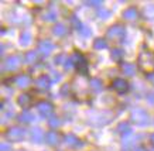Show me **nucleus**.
<instances>
[{"label":"nucleus","mask_w":154,"mask_h":151,"mask_svg":"<svg viewBox=\"0 0 154 151\" xmlns=\"http://www.w3.org/2000/svg\"><path fill=\"white\" fill-rule=\"evenodd\" d=\"M131 122L137 124V126H147L149 124V114L147 112H144L143 109H134V110H131Z\"/></svg>","instance_id":"nucleus-1"},{"label":"nucleus","mask_w":154,"mask_h":151,"mask_svg":"<svg viewBox=\"0 0 154 151\" xmlns=\"http://www.w3.org/2000/svg\"><path fill=\"white\" fill-rule=\"evenodd\" d=\"M24 136H26V130L23 127H19V126L10 127L6 131V137L10 141H21V140H24Z\"/></svg>","instance_id":"nucleus-2"},{"label":"nucleus","mask_w":154,"mask_h":151,"mask_svg":"<svg viewBox=\"0 0 154 151\" xmlns=\"http://www.w3.org/2000/svg\"><path fill=\"white\" fill-rule=\"evenodd\" d=\"M74 59H76V61H75V68H76V71L79 72L81 75H86L89 71V65H88L86 58H85L81 52H76V54H74Z\"/></svg>","instance_id":"nucleus-3"},{"label":"nucleus","mask_w":154,"mask_h":151,"mask_svg":"<svg viewBox=\"0 0 154 151\" xmlns=\"http://www.w3.org/2000/svg\"><path fill=\"white\" fill-rule=\"evenodd\" d=\"M21 58L20 55H10L3 61V71H16L20 68Z\"/></svg>","instance_id":"nucleus-4"},{"label":"nucleus","mask_w":154,"mask_h":151,"mask_svg":"<svg viewBox=\"0 0 154 151\" xmlns=\"http://www.w3.org/2000/svg\"><path fill=\"white\" fill-rule=\"evenodd\" d=\"M125 35H126V29H125L122 24H115V26H112L106 33V37L110 38V40H122Z\"/></svg>","instance_id":"nucleus-5"},{"label":"nucleus","mask_w":154,"mask_h":151,"mask_svg":"<svg viewBox=\"0 0 154 151\" xmlns=\"http://www.w3.org/2000/svg\"><path fill=\"white\" fill-rule=\"evenodd\" d=\"M110 119H112V114L109 113V112H96V113H91L89 120L92 123H95V124L102 126V124H106Z\"/></svg>","instance_id":"nucleus-6"},{"label":"nucleus","mask_w":154,"mask_h":151,"mask_svg":"<svg viewBox=\"0 0 154 151\" xmlns=\"http://www.w3.org/2000/svg\"><path fill=\"white\" fill-rule=\"evenodd\" d=\"M37 110L44 117H51L52 112H54V104L51 102H48V100H42V102L37 103Z\"/></svg>","instance_id":"nucleus-7"},{"label":"nucleus","mask_w":154,"mask_h":151,"mask_svg":"<svg viewBox=\"0 0 154 151\" xmlns=\"http://www.w3.org/2000/svg\"><path fill=\"white\" fill-rule=\"evenodd\" d=\"M54 48H55V45L51 41H48V40H42V41L38 43V51H40L42 57H48L54 51Z\"/></svg>","instance_id":"nucleus-8"},{"label":"nucleus","mask_w":154,"mask_h":151,"mask_svg":"<svg viewBox=\"0 0 154 151\" xmlns=\"http://www.w3.org/2000/svg\"><path fill=\"white\" fill-rule=\"evenodd\" d=\"M112 88L116 90L117 93H126L129 90V83L122 78H115L112 82Z\"/></svg>","instance_id":"nucleus-9"},{"label":"nucleus","mask_w":154,"mask_h":151,"mask_svg":"<svg viewBox=\"0 0 154 151\" xmlns=\"http://www.w3.org/2000/svg\"><path fill=\"white\" fill-rule=\"evenodd\" d=\"M44 137L45 136H44V133H42V130L40 127L31 128V131H30V140H31L33 143H35V144L41 143Z\"/></svg>","instance_id":"nucleus-10"},{"label":"nucleus","mask_w":154,"mask_h":151,"mask_svg":"<svg viewBox=\"0 0 154 151\" xmlns=\"http://www.w3.org/2000/svg\"><path fill=\"white\" fill-rule=\"evenodd\" d=\"M64 141H65L66 146H69V147H81L82 146V143H81L79 138L75 136V134H71V133L69 134H65Z\"/></svg>","instance_id":"nucleus-11"},{"label":"nucleus","mask_w":154,"mask_h":151,"mask_svg":"<svg viewBox=\"0 0 154 151\" xmlns=\"http://www.w3.org/2000/svg\"><path fill=\"white\" fill-rule=\"evenodd\" d=\"M52 80L50 79V76L48 75H41L40 78L37 79V82H35V85H37V88H40V89H48L50 86H51Z\"/></svg>","instance_id":"nucleus-12"},{"label":"nucleus","mask_w":154,"mask_h":151,"mask_svg":"<svg viewBox=\"0 0 154 151\" xmlns=\"http://www.w3.org/2000/svg\"><path fill=\"white\" fill-rule=\"evenodd\" d=\"M33 41V34L30 31H23L20 34V38H19V44L21 47H28L30 44Z\"/></svg>","instance_id":"nucleus-13"},{"label":"nucleus","mask_w":154,"mask_h":151,"mask_svg":"<svg viewBox=\"0 0 154 151\" xmlns=\"http://www.w3.org/2000/svg\"><path fill=\"white\" fill-rule=\"evenodd\" d=\"M122 17L125 20H136L139 17V13H137V10L134 7H127V9L123 10V13H122Z\"/></svg>","instance_id":"nucleus-14"},{"label":"nucleus","mask_w":154,"mask_h":151,"mask_svg":"<svg viewBox=\"0 0 154 151\" xmlns=\"http://www.w3.org/2000/svg\"><path fill=\"white\" fill-rule=\"evenodd\" d=\"M122 72L126 76H134L136 75V66L130 62H123L122 64Z\"/></svg>","instance_id":"nucleus-15"},{"label":"nucleus","mask_w":154,"mask_h":151,"mask_svg":"<svg viewBox=\"0 0 154 151\" xmlns=\"http://www.w3.org/2000/svg\"><path fill=\"white\" fill-rule=\"evenodd\" d=\"M45 140H47V143L50 146H57V144L60 143V136H58L57 131L51 130V131H48L47 134H45Z\"/></svg>","instance_id":"nucleus-16"},{"label":"nucleus","mask_w":154,"mask_h":151,"mask_svg":"<svg viewBox=\"0 0 154 151\" xmlns=\"http://www.w3.org/2000/svg\"><path fill=\"white\" fill-rule=\"evenodd\" d=\"M139 59H140L141 65H144V68L146 66H153L154 65V61H151V59H154V58H153V55H151L150 52H143Z\"/></svg>","instance_id":"nucleus-17"},{"label":"nucleus","mask_w":154,"mask_h":151,"mask_svg":"<svg viewBox=\"0 0 154 151\" xmlns=\"http://www.w3.org/2000/svg\"><path fill=\"white\" fill-rule=\"evenodd\" d=\"M30 83H31V79H30L28 75H20L16 78V85L19 86V88H21V89L27 88Z\"/></svg>","instance_id":"nucleus-18"},{"label":"nucleus","mask_w":154,"mask_h":151,"mask_svg":"<svg viewBox=\"0 0 154 151\" xmlns=\"http://www.w3.org/2000/svg\"><path fill=\"white\" fill-rule=\"evenodd\" d=\"M17 119H19L20 123H26V124H27V123H31V122H34V120H35L34 114L31 113V112H28V110H24L23 113L20 114Z\"/></svg>","instance_id":"nucleus-19"},{"label":"nucleus","mask_w":154,"mask_h":151,"mask_svg":"<svg viewBox=\"0 0 154 151\" xmlns=\"http://www.w3.org/2000/svg\"><path fill=\"white\" fill-rule=\"evenodd\" d=\"M117 131L122 134V137L129 136V134H131V126L127 122H123L117 126Z\"/></svg>","instance_id":"nucleus-20"},{"label":"nucleus","mask_w":154,"mask_h":151,"mask_svg":"<svg viewBox=\"0 0 154 151\" xmlns=\"http://www.w3.org/2000/svg\"><path fill=\"white\" fill-rule=\"evenodd\" d=\"M110 58L115 62H122V59H123V50H120V48H112L110 50Z\"/></svg>","instance_id":"nucleus-21"},{"label":"nucleus","mask_w":154,"mask_h":151,"mask_svg":"<svg viewBox=\"0 0 154 151\" xmlns=\"http://www.w3.org/2000/svg\"><path fill=\"white\" fill-rule=\"evenodd\" d=\"M52 34H54L55 37H64L66 34V27L64 24H55L54 29H52Z\"/></svg>","instance_id":"nucleus-22"},{"label":"nucleus","mask_w":154,"mask_h":151,"mask_svg":"<svg viewBox=\"0 0 154 151\" xmlns=\"http://www.w3.org/2000/svg\"><path fill=\"white\" fill-rule=\"evenodd\" d=\"M41 19L44 20V21H47V23H52V21H55L57 20V11H54V10H48V11H45V13L41 16Z\"/></svg>","instance_id":"nucleus-23"},{"label":"nucleus","mask_w":154,"mask_h":151,"mask_svg":"<svg viewBox=\"0 0 154 151\" xmlns=\"http://www.w3.org/2000/svg\"><path fill=\"white\" fill-rule=\"evenodd\" d=\"M30 102H31V98H30V95L28 93L20 95L19 99H17V103H19L20 106H23V107H27L28 104H30Z\"/></svg>","instance_id":"nucleus-24"},{"label":"nucleus","mask_w":154,"mask_h":151,"mask_svg":"<svg viewBox=\"0 0 154 151\" xmlns=\"http://www.w3.org/2000/svg\"><path fill=\"white\" fill-rule=\"evenodd\" d=\"M94 48L95 50H106L107 48V41L105 38H96L94 41Z\"/></svg>","instance_id":"nucleus-25"},{"label":"nucleus","mask_w":154,"mask_h":151,"mask_svg":"<svg viewBox=\"0 0 154 151\" xmlns=\"http://www.w3.org/2000/svg\"><path fill=\"white\" fill-rule=\"evenodd\" d=\"M89 86H91V88H92V90H95V92H99V90H102V88H103L102 80L98 79V78L91 79V82H89Z\"/></svg>","instance_id":"nucleus-26"},{"label":"nucleus","mask_w":154,"mask_h":151,"mask_svg":"<svg viewBox=\"0 0 154 151\" xmlns=\"http://www.w3.org/2000/svg\"><path fill=\"white\" fill-rule=\"evenodd\" d=\"M143 14H144V17H147V19L154 20V5L146 6L144 10H143Z\"/></svg>","instance_id":"nucleus-27"},{"label":"nucleus","mask_w":154,"mask_h":151,"mask_svg":"<svg viewBox=\"0 0 154 151\" xmlns=\"http://www.w3.org/2000/svg\"><path fill=\"white\" fill-rule=\"evenodd\" d=\"M136 138H139V136H134V134L125 136V137H123V144H125V146H130V144H133L134 141H137Z\"/></svg>","instance_id":"nucleus-28"},{"label":"nucleus","mask_w":154,"mask_h":151,"mask_svg":"<svg viewBox=\"0 0 154 151\" xmlns=\"http://www.w3.org/2000/svg\"><path fill=\"white\" fill-rule=\"evenodd\" d=\"M79 34H81V37L88 38L92 35V30H91V27H88V26H82L79 30Z\"/></svg>","instance_id":"nucleus-29"},{"label":"nucleus","mask_w":154,"mask_h":151,"mask_svg":"<svg viewBox=\"0 0 154 151\" xmlns=\"http://www.w3.org/2000/svg\"><path fill=\"white\" fill-rule=\"evenodd\" d=\"M110 16H112V13H110L109 10H106V9H99L98 10V17L100 20H107Z\"/></svg>","instance_id":"nucleus-30"},{"label":"nucleus","mask_w":154,"mask_h":151,"mask_svg":"<svg viewBox=\"0 0 154 151\" xmlns=\"http://www.w3.org/2000/svg\"><path fill=\"white\" fill-rule=\"evenodd\" d=\"M37 61V52L35 51H28L26 54V62L28 64H33V62Z\"/></svg>","instance_id":"nucleus-31"},{"label":"nucleus","mask_w":154,"mask_h":151,"mask_svg":"<svg viewBox=\"0 0 154 151\" xmlns=\"http://www.w3.org/2000/svg\"><path fill=\"white\" fill-rule=\"evenodd\" d=\"M71 23H72V26H74V29H78V31L81 30V27L84 26V24L81 23V20H79V17L76 14H74L72 17H71Z\"/></svg>","instance_id":"nucleus-32"},{"label":"nucleus","mask_w":154,"mask_h":151,"mask_svg":"<svg viewBox=\"0 0 154 151\" xmlns=\"http://www.w3.org/2000/svg\"><path fill=\"white\" fill-rule=\"evenodd\" d=\"M48 124H50L52 128H57L58 126H60V119L57 117V116H51L50 120H48Z\"/></svg>","instance_id":"nucleus-33"},{"label":"nucleus","mask_w":154,"mask_h":151,"mask_svg":"<svg viewBox=\"0 0 154 151\" xmlns=\"http://www.w3.org/2000/svg\"><path fill=\"white\" fill-rule=\"evenodd\" d=\"M64 61H66L64 54H58V55L55 57V64H58V65H65V62Z\"/></svg>","instance_id":"nucleus-34"},{"label":"nucleus","mask_w":154,"mask_h":151,"mask_svg":"<svg viewBox=\"0 0 154 151\" xmlns=\"http://www.w3.org/2000/svg\"><path fill=\"white\" fill-rule=\"evenodd\" d=\"M85 5L91 6V7H99V6L102 5V2L100 0H89V2H85Z\"/></svg>","instance_id":"nucleus-35"},{"label":"nucleus","mask_w":154,"mask_h":151,"mask_svg":"<svg viewBox=\"0 0 154 151\" xmlns=\"http://www.w3.org/2000/svg\"><path fill=\"white\" fill-rule=\"evenodd\" d=\"M0 151H11V146H10L9 143H2V146H0Z\"/></svg>","instance_id":"nucleus-36"},{"label":"nucleus","mask_w":154,"mask_h":151,"mask_svg":"<svg viewBox=\"0 0 154 151\" xmlns=\"http://www.w3.org/2000/svg\"><path fill=\"white\" fill-rule=\"evenodd\" d=\"M75 64V61H74V58H68V59H66L65 61V69H69V68H72V65H74Z\"/></svg>","instance_id":"nucleus-37"},{"label":"nucleus","mask_w":154,"mask_h":151,"mask_svg":"<svg viewBox=\"0 0 154 151\" xmlns=\"http://www.w3.org/2000/svg\"><path fill=\"white\" fill-rule=\"evenodd\" d=\"M60 79H61V75H60V74H57V71L52 72V83H57V82H58Z\"/></svg>","instance_id":"nucleus-38"},{"label":"nucleus","mask_w":154,"mask_h":151,"mask_svg":"<svg viewBox=\"0 0 154 151\" xmlns=\"http://www.w3.org/2000/svg\"><path fill=\"white\" fill-rule=\"evenodd\" d=\"M68 90H69V86L65 85V86H62V89H61V92H62V93H68Z\"/></svg>","instance_id":"nucleus-39"},{"label":"nucleus","mask_w":154,"mask_h":151,"mask_svg":"<svg viewBox=\"0 0 154 151\" xmlns=\"http://www.w3.org/2000/svg\"><path fill=\"white\" fill-rule=\"evenodd\" d=\"M147 99H149V102H150L151 104H154V93L149 95V98H147Z\"/></svg>","instance_id":"nucleus-40"},{"label":"nucleus","mask_w":154,"mask_h":151,"mask_svg":"<svg viewBox=\"0 0 154 151\" xmlns=\"http://www.w3.org/2000/svg\"><path fill=\"white\" fill-rule=\"evenodd\" d=\"M133 151H147V150H146L144 147L139 146V147H134V148H133Z\"/></svg>","instance_id":"nucleus-41"},{"label":"nucleus","mask_w":154,"mask_h":151,"mask_svg":"<svg viewBox=\"0 0 154 151\" xmlns=\"http://www.w3.org/2000/svg\"><path fill=\"white\" fill-rule=\"evenodd\" d=\"M147 78H149V79L154 83V72H153V74H149V75H147Z\"/></svg>","instance_id":"nucleus-42"},{"label":"nucleus","mask_w":154,"mask_h":151,"mask_svg":"<svg viewBox=\"0 0 154 151\" xmlns=\"http://www.w3.org/2000/svg\"><path fill=\"white\" fill-rule=\"evenodd\" d=\"M150 141H151V143H153V144H154V133H153V134H151V136H150Z\"/></svg>","instance_id":"nucleus-43"},{"label":"nucleus","mask_w":154,"mask_h":151,"mask_svg":"<svg viewBox=\"0 0 154 151\" xmlns=\"http://www.w3.org/2000/svg\"><path fill=\"white\" fill-rule=\"evenodd\" d=\"M150 151H154V147H153V148H151V150H150Z\"/></svg>","instance_id":"nucleus-44"}]
</instances>
